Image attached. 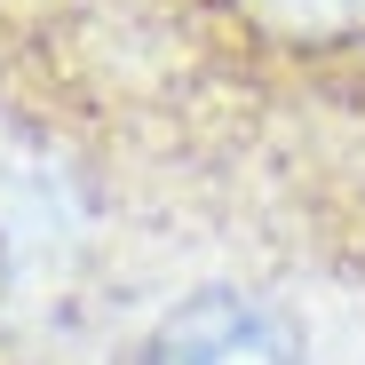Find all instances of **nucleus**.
<instances>
[{
    "label": "nucleus",
    "mask_w": 365,
    "mask_h": 365,
    "mask_svg": "<svg viewBox=\"0 0 365 365\" xmlns=\"http://www.w3.org/2000/svg\"><path fill=\"white\" fill-rule=\"evenodd\" d=\"M0 365H40V357H16V349H9V341H0Z\"/></svg>",
    "instance_id": "20e7f679"
},
{
    "label": "nucleus",
    "mask_w": 365,
    "mask_h": 365,
    "mask_svg": "<svg viewBox=\"0 0 365 365\" xmlns=\"http://www.w3.org/2000/svg\"><path fill=\"white\" fill-rule=\"evenodd\" d=\"M0 111L111 215L365 286V0H0Z\"/></svg>",
    "instance_id": "f257e3e1"
},
{
    "label": "nucleus",
    "mask_w": 365,
    "mask_h": 365,
    "mask_svg": "<svg viewBox=\"0 0 365 365\" xmlns=\"http://www.w3.org/2000/svg\"><path fill=\"white\" fill-rule=\"evenodd\" d=\"M111 365H318V349H310V318L286 302L278 278L222 262L151 302L119 334Z\"/></svg>",
    "instance_id": "f03ea898"
},
{
    "label": "nucleus",
    "mask_w": 365,
    "mask_h": 365,
    "mask_svg": "<svg viewBox=\"0 0 365 365\" xmlns=\"http://www.w3.org/2000/svg\"><path fill=\"white\" fill-rule=\"evenodd\" d=\"M9 310H16V238L0 222V334H9Z\"/></svg>",
    "instance_id": "7ed1b4c3"
}]
</instances>
